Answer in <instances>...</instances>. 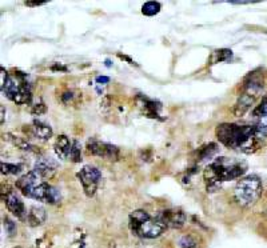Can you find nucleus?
I'll list each match as a JSON object with an SVG mask.
<instances>
[{
	"label": "nucleus",
	"instance_id": "2eb2a0df",
	"mask_svg": "<svg viewBox=\"0 0 267 248\" xmlns=\"http://www.w3.org/2000/svg\"><path fill=\"white\" fill-rule=\"evenodd\" d=\"M255 100L257 99H254V97L250 96V95H246V93L242 92L239 95V97L236 99L235 104H234L233 114L238 117L243 116V115L246 114L247 111L250 110L251 106L255 103Z\"/></svg>",
	"mask_w": 267,
	"mask_h": 248
},
{
	"label": "nucleus",
	"instance_id": "7c9ffc66",
	"mask_svg": "<svg viewBox=\"0 0 267 248\" xmlns=\"http://www.w3.org/2000/svg\"><path fill=\"white\" fill-rule=\"evenodd\" d=\"M2 124H4V106H2Z\"/></svg>",
	"mask_w": 267,
	"mask_h": 248
},
{
	"label": "nucleus",
	"instance_id": "5701e85b",
	"mask_svg": "<svg viewBox=\"0 0 267 248\" xmlns=\"http://www.w3.org/2000/svg\"><path fill=\"white\" fill-rule=\"evenodd\" d=\"M45 110H47V107H45L44 102H43L42 99L35 100L34 103L30 104V112H31V115H34V116H40V115L44 114Z\"/></svg>",
	"mask_w": 267,
	"mask_h": 248
},
{
	"label": "nucleus",
	"instance_id": "7ed1b4c3",
	"mask_svg": "<svg viewBox=\"0 0 267 248\" xmlns=\"http://www.w3.org/2000/svg\"><path fill=\"white\" fill-rule=\"evenodd\" d=\"M130 231L143 239H156L163 234L166 228L151 217L144 210H135L129 216Z\"/></svg>",
	"mask_w": 267,
	"mask_h": 248
},
{
	"label": "nucleus",
	"instance_id": "b1692460",
	"mask_svg": "<svg viewBox=\"0 0 267 248\" xmlns=\"http://www.w3.org/2000/svg\"><path fill=\"white\" fill-rule=\"evenodd\" d=\"M179 248H198V243L190 235H184L179 239Z\"/></svg>",
	"mask_w": 267,
	"mask_h": 248
},
{
	"label": "nucleus",
	"instance_id": "f8f14e48",
	"mask_svg": "<svg viewBox=\"0 0 267 248\" xmlns=\"http://www.w3.org/2000/svg\"><path fill=\"white\" fill-rule=\"evenodd\" d=\"M34 171H36L43 179H50L58 171V163L47 156H39L34 164Z\"/></svg>",
	"mask_w": 267,
	"mask_h": 248
},
{
	"label": "nucleus",
	"instance_id": "473e14b6",
	"mask_svg": "<svg viewBox=\"0 0 267 248\" xmlns=\"http://www.w3.org/2000/svg\"><path fill=\"white\" fill-rule=\"evenodd\" d=\"M14 248H21V247H14Z\"/></svg>",
	"mask_w": 267,
	"mask_h": 248
},
{
	"label": "nucleus",
	"instance_id": "aec40b11",
	"mask_svg": "<svg viewBox=\"0 0 267 248\" xmlns=\"http://www.w3.org/2000/svg\"><path fill=\"white\" fill-rule=\"evenodd\" d=\"M160 10H162V4L159 2H147L142 6V14L146 16H154L159 14Z\"/></svg>",
	"mask_w": 267,
	"mask_h": 248
},
{
	"label": "nucleus",
	"instance_id": "6e6552de",
	"mask_svg": "<svg viewBox=\"0 0 267 248\" xmlns=\"http://www.w3.org/2000/svg\"><path fill=\"white\" fill-rule=\"evenodd\" d=\"M43 182H44V179H43L42 176L39 175L36 171L31 169V171H28L27 173L21 175L20 178L16 180L15 187L17 188V191H20V193L23 196L28 197V199H32L36 188H38Z\"/></svg>",
	"mask_w": 267,
	"mask_h": 248
},
{
	"label": "nucleus",
	"instance_id": "423d86ee",
	"mask_svg": "<svg viewBox=\"0 0 267 248\" xmlns=\"http://www.w3.org/2000/svg\"><path fill=\"white\" fill-rule=\"evenodd\" d=\"M263 68H257L251 71L243 80V93L250 95L254 99H258L262 91L266 87V73Z\"/></svg>",
	"mask_w": 267,
	"mask_h": 248
},
{
	"label": "nucleus",
	"instance_id": "c85d7f7f",
	"mask_svg": "<svg viewBox=\"0 0 267 248\" xmlns=\"http://www.w3.org/2000/svg\"><path fill=\"white\" fill-rule=\"evenodd\" d=\"M95 82L99 83V84H102V83H103V84H107V83L110 82V78H107V76H98L96 79H95Z\"/></svg>",
	"mask_w": 267,
	"mask_h": 248
},
{
	"label": "nucleus",
	"instance_id": "f3484780",
	"mask_svg": "<svg viewBox=\"0 0 267 248\" xmlns=\"http://www.w3.org/2000/svg\"><path fill=\"white\" fill-rule=\"evenodd\" d=\"M218 152L219 145L216 144V143H208V144L203 145V147H201V148L197 151V155H198L197 160H198V163L207 162V160L214 158Z\"/></svg>",
	"mask_w": 267,
	"mask_h": 248
},
{
	"label": "nucleus",
	"instance_id": "c756f323",
	"mask_svg": "<svg viewBox=\"0 0 267 248\" xmlns=\"http://www.w3.org/2000/svg\"><path fill=\"white\" fill-rule=\"evenodd\" d=\"M52 71H67V68L64 66H62V64H54V66L51 67Z\"/></svg>",
	"mask_w": 267,
	"mask_h": 248
},
{
	"label": "nucleus",
	"instance_id": "412c9836",
	"mask_svg": "<svg viewBox=\"0 0 267 248\" xmlns=\"http://www.w3.org/2000/svg\"><path fill=\"white\" fill-rule=\"evenodd\" d=\"M25 165L11 164V163H2V173L3 175H19L23 172Z\"/></svg>",
	"mask_w": 267,
	"mask_h": 248
},
{
	"label": "nucleus",
	"instance_id": "4be33fe9",
	"mask_svg": "<svg viewBox=\"0 0 267 248\" xmlns=\"http://www.w3.org/2000/svg\"><path fill=\"white\" fill-rule=\"evenodd\" d=\"M69 160L74 163L82 162V144L78 140L72 141V148L69 154Z\"/></svg>",
	"mask_w": 267,
	"mask_h": 248
},
{
	"label": "nucleus",
	"instance_id": "6ab92c4d",
	"mask_svg": "<svg viewBox=\"0 0 267 248\" xmlns=\"http://www.w3.org/2000/svg\"><path fill=\"white\" fill-rule=\"evenodd\" d=\"M251 116L254 119H260V117H267V93L260 99L259 104L255 106L251 112Z\"/></svg>",
	"mask_w": 267,
	"mask_h": 248
},
{
	"label": "nucleus",
	"instance_id": "39448f33",
	"mask_svg": "<svg viewBox=\"0 0 267 248\" xmlns=\"http://www.w3.org/2000/svg\"><path fill=\"white\" fill-rule=\"evenodd\" d=\"M77 178L82 184L87 197H94L98 191V187L102 182V172L94 165H84L83 168L78 171Z\"/></svg>",
	"mask_w": 267,
	"mask_h": 248
},
{
	"label": "nucleus",
	"instance_id": "f257e3e1",
	"mask_svg": "<svg viewBox=\"0 0 267 248\" xmlns=\"http://www.w3.org/2000/svg\"><path fill=\"white\" fill-rule=\"evenodd\" d=\"M219 143L227 148L238 150L245 154H254L259 150L262 139L257 135L254 126H240L235 123L219 124L215 130Z\"/></svg>",
	"mask_w": 267,
	"mask_h": 248
},
{
	"label": "nucleus",
	"instance_id": "20e7f679",
	"mask_svg": "<svg viewBox=\"0 0 267 248\" xmlns=\"http://www.w3.org/2000/svg\"><path fill=\"white\" fill-rule=\"evenodd\" d=\"M262 192H263L262 180L257 175H249L236 183L234 188V197L240 206L250 207L258 202Z\"/></svg>",
	"mask_w": 267,
	"mask_h": 248
},
{
	"label": "nucleus",
	"instance_id": "ddd939ff",
	"mask_svg": "<svg viewBox=\"0 0 267 248\" xmlns=\"http://www.w3.org/2000/svg\"><path fill=\"white\" fill-rule=\"evenodd\" d=\"M71 148H72V141L69 140L66 135H59L56 138L55 144H54V152L60 160H66L69 158Z\"/></svg>",
	"mask_w": 267,
	"mask_h": 248
},
{
	"label": "nucleus",
	"instance_id": "2f4dec72",
	"mask_svg": "<svg viewBox=\"0 0 267 248\" xmlns=\"http://www.w3.org/2000/svg\"><path fill=\"white\" fill-rule=\"evenodd\" d=\"M110 248H115V243H110Z\"/></svg>",
	"mask_w": 267,
	"mask_h": 248
},
{
	"label": "nucleus",
	"instance_id": "f03ea898",
	"mask_svg": "<svg viewBox=\"0 0 267 248\" xmlns=\"http://www.w3.org/2000/svg\"><path fill=\"white\" fill-rule=\"evenodd\" d=\"M247 171V163L235 158L221 156L211 162L203 169V179L207 192L212 193L221 188L222 183L239 179Z\"/></svg>",
	"mask_w": 267,
	"mask_h": 248
},
{
	"label": "nucleus",
	"instance_id": "cd10ccee",
	"mask_svg": "<svg viewBox=\"0 0 267 248\" xmlns=\"http://www.w3.org/2000/svg\"><path fill=\"white\" fill-rule=\"evenodd\" d=\"M25 4L27 7H38V6H43L45 4V2H25Z\"/></svg>",
	"mask_w": 267,
	"mask_h": 248
},
{
	"label": "nucleus",
	"instance_id": "393cba45",
	"mask_svg": "<svg viewBox=\"0 0 267 248\" xmlns=\"http://www.w3.org/2000/svg\"><path fill=\"white\" fill-rule=\"evenodd\" d=\"M4 227H6V231H7L10 238L15 236V234H16V224L11 220L10 217H4Z\"/></svg>",
	"mask_w": 267,
	"mask_h": 248
},
{
	"label": "nucleus",
	"instance_id": "a878e982",
	"mask_svg": "<svg viewBox=\"0 0 267 248\" xmlns=\"http://www.w3.org/2000/svg\"><path fill=\"white\" fill-rule=\"evenodd\" d=\"M74 99H75V92L74 91H67V92L62 95V102L64 104H69Z\"/></svg>",
	"mask_w": 267,
	"mask_h": 248
},
{
	"label": "nucleus",
	"instance_id": "bb28decb",
	"mask_svg": "<svg viewBox=\"0 0 267 248\" xmlns=\"http://www.w3.org/2000/svg\"><path fill=\"white\" fill-rule=\"evenodd\" d=\"M36 248H50V241L45 238H40L36 240Z\"/></svg>",
	"mask_w": 267,
	"mask_h": 248
},
{
	"label": "nucleus",
	"instance_id": "a211bd4d",
	"mask_svg": "<svg viewBox=\"0 0 267 248\" xmlns=\"http://www.w3.org/2000/svg\"><path fill=\"white\" fill-rule=\"evenodd\" d=\"M233 59V51L231 49L227 48H222V49H216L212 54L211 62L212 64H215V63H227L230 62Z\"/></svg>",
	"mask_w": 267,
	"mask_h": 248
},
{
	"label": "nucleus",
	"instance_id": "9b49d317",
	"mask_svg": "<svg viewBox=\"0 0 267 248\" xmlns=\"http://www.w3.org/2000/svg\"><path fill=\"white\" fill-rule=\"evenodd\" d=\"M136 103L143 115L150 119H159L160 111H162V104L154 99L144 96V95H138L136 96Z\"/></svg>",
	"mask_w": 267,
	"mask_h": 248
},
{
	"label": "nucleus",
	"instance_id": "9d476101",
	"mask_svg": "<svg viewBox=\"0 0 267 248\" xmlns=\"http://www.w3.org/2000/svg\"><path fill=\"white\" fill-rule=\"evenodd\" d=\"M2 199H3L4 204H6L7 210L10 211L11 214L14 215L15 217H17L19 220L26 221L27 212H26L25 203H23L21 197L17 195L16 191L7 188V191L2 192Z\"/></svg>",
	"mask_w": 267,
	"mask_h": 248
},
{
	"label": "nucleus",
	"instance_id": "dca6fc26",
	"mask_svg": "<svg viewBox=\"0 0 267 248\" xmlns=\"http://www.w3.org/2000/svg\"><path fill=\"white\" fill-rule=\"evenodd\" d=\"M32 134L35 138L40 139V140H50L52 138V128L50 124L44 123V121L35 119L32 121Z\"/></svg>",
	"mask_w": 267,
	"mask_h": 248
},
{
	"label": "nucleus",
	"instance_id": "0eeeda50",
	"mask_svg": "<svg viewBox=\"0 0 267 248\" xmlns=\"http://www.w3.org/2000/svg\"><path fill=\"white\" fill-rule=\"evenodd\" d=\"M87 152L92 156H99V158L107 159V160H118L120 151L116 145L106 143V141L96 140V139H90L87 141L86 145Z\"/></svg>",
	"mask_w": 267,
	"mask_h": 248
},
{
	"label": "nucleus",
	"instance_id": "1a4fd4ad",
	"mask_svg": "<svg viewBox=\"0 0 267 248\" xmlns=\"http://www.w3.org/2000/svg\"><path fill=\"white\" fill-rule=\"evenodd\" d=\"M155 219L164 228H182L186 223V214L181 208H167L159 211L155 215Z\"/></svg>",
	"mask_w": 267,
	"mask_h": 248
},
{
	"label": "nucleus",
	"instance_id": "4468645a",
	"mask_svg": "<svg viewBox=\"0 0 267 248\" xmlns=\"http://www.w3.org/2000/svg\"><path fill=\"white\" fill-rule=\"evenodd\" d=\"M45 210L40 206H32L27 212V216H26V223L30 226V227H39L42 226L45 221Z\"/></svg>",
	"mask_w": 267,
	"mask_h": 248
}]
</instances>
